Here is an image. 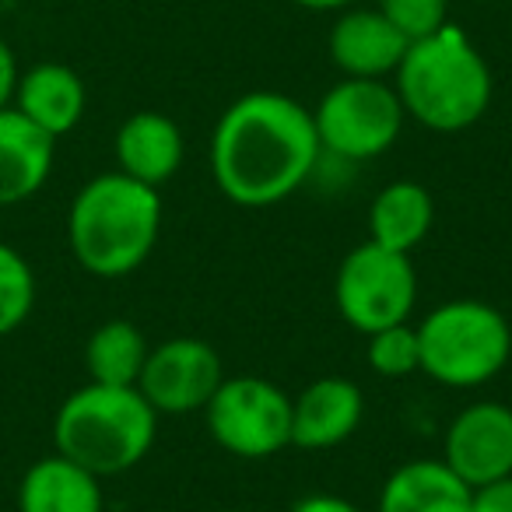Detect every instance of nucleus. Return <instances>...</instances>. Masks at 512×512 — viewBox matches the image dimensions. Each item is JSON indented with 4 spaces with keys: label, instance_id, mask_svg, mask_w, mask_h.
Masks as SVG:
<instances>
[{
    "label": "nucleus",
    "instance_id": "393cba45",
    "mask_svg": "<svg viewBox=\"0 0 512 512\" xmlns=\"http://www.w3.org/2000/svg\"><path fill=\"white\" fill-rule=\"evenodd\" d=\"M292 512H358L348 498H337V495H309L295 505Z\"/></svg>",
    "mask_w": 512,
    "mask_h": 512
},
{
    "label": "nucleus",
    "instance_id": "f8f14e48",
    "mask_svg": "<svg viewBox=\"0 0 512 512\" xmlns=\"http://www.w3.org/2000/svg\"><path fill=\"white\" fill-rule=\"evenodd\" d=\"M407 46V36L383 11H348L330 32L334 64L348 78H383L397 71Z\"/></svg>",
    "mask_w": 512,
    "mask_h": 512
},
{
    "label": "nucleus",
    "instance_id": "423d86ee",
    "mask_svg": "<svg viewBox=\"0 0 512 512\" xmlns=\"http://www.w3.org/2000/svg\"><path fill=\"white\" fill-rule=\"evenodd\" d=\"M313 123L320 148L348 162H365L383 155L400 137L404 102L379 78H348L323 95Z\"/></svg>",
    "mask_w": 512,
    "mask_h": 512
},
{
    "label": "nucleus",
    "instance_id": "4be33fe9",
    "mask_svg": "<svg viewBox=\"0 0 512 512\" xmlns=\"http://www.w3.org/2000/svg\"><path fill=\"white\" fill-rule=\"evenodd\" d=\"M379 11L404 32L407 43H414L446 25L449 0H379Z\"/></svg>",
    "mask_w": 512,
    "mask_h": 512
},
{
    "label": "nucleus",
    "instance_id": "4468645a",
    "mask_svg": "<svg viewBox=\"0 0 512 512\" xmlns=\"http://www.w3.org/2000/svg\"><path fill=\"white\" fill-rule=\"evenodd\" d=\"M11 106L50 137H64L78 127L85 113V85L64 64H36L18 74Z\"/></svg>",
    "mask_w": 512,
    "mask_h": 512
},
{
    "label": "nucleus",
    "instance_id": "a211bd4d",
    "mask_svg": "<svg viewBox=\"0 0 512 512\" xmlns=\"http://www.w3.org/2000/svg\"><path fill=\"white\" fill-rule=\"evenodd\" d=\"M432 218H435L432 193L421 183L400 179V183L386 186L376 197V204H372V214H369L372 242L393 249V253H411L428 235Z\"/></svg>",
    "mask_w": 512,
    "mask_h": 512
},
{
    "label": "nucleus",
    "instance_id": "412c9836",
    "mask_svg": "<svg viewBox=\"0 0 512 512\" xmlns=\"http://www.w3.org/2000/svg\"><path fill=\"white\" fill-rule=\"evenodd\" d=\"M369 365L386 379L411 376L421 369V348H418V330H411L407 323L386 327L369 334Z\"/></svg>",
    "mask_w": 512,
    "mask_h": 512
},
{
    "label": "nucleus",
    "instance_id": "a878e982",
    "mask_svg": "<svg viewBox=\"0 0 512 512\" xmlns=\"http://www.w3.org/2000/svg\"><path fill=\"white\" fill-rule=\"evenodd\" d=\"M295 4H302V8H309V11H337V8L355 4V0H295Z\"/></svg>",
    "mask_w": 512,
    "mask_h": 512
},
{
    "label": "nucleus",
    "instance_id": "20e7f679",
    "mask_svg": "<svg viewBox=\"0 0 512 512\" xmlns=\"http://www.w3.org/2000/svg\"><path fill=\"white\" fill-rule=\"evenodd\" d=\"M158 432V411L137 386L88 383L60 404L53 418L57 453L95 477L123 474L148 456Z\"/></svg>",
    "mask_w": 512,
    "mask_h": 512
},
{
    "label": "nucleus",
    "instance_id": "9b49d317",
    "mask_svg": "<svg viewBox=\"0 0 512 512\" xmlns=\"http://www.w3.org/2000/svg\"><path fill=\"white\" fill-rule=\"evenodd\" d=\"M53 144L57 137L15 106L0 109V207H15L43 190L53 172Z\"/></svg>",
    "mask_w": 512,
    "mask_h": 512
},
{
    "label": "nucleus",
    "instance_id": "9d476101",
    "mask_svg": "<svg viewBox=\"0 0 512 512\" xmlns=\"http://www.w3.org/2000/svg\"><path fill=\"white\" fill-rule=\"evenodd\" d=\"M446 463L470 484L512 474V411L505 404H474L449 425Z\"/></svg>",
    "mask_w": 512,
    "mask_h": 512
},
{
    "label": "nucleus",
    "instance_id": "6ab92c4d",
    "mask_svg": "<svg viewBox=\"0 0 512 512\" xmlns=\"http://www.w3.org/2000/svg\"><path fill=\"white\" fill-rule=\"evenodd\" d=\"M148 341L127 320H109L88 337L85 365L92 383L106 386H137L141 369L148 362Z\"/></svg>",
    "mask_w": 512,
    "mask_h": 512
},
{
    "label": "nucleus",
    "instance_id": "f257e3e1",
    "mask_svg": "<svg viewBox=\"0 0 512 512\" xmlns=\"http://www.w3.org/2000/svg\"><path fill=\"white\" fill-rule=\"evenodd\" d=\"M320 162L313 113L278 92L242 95L218 120L211 169L221 193L242 207L285 200Z\"/></svg>",
    "mask_w": 512,
    "mask_h": 512
},
{
    "label": "nucleus",
    "instance_id": "aec40b11",
    "mask_svg": "<svg viewBox=\"0 0 512 512\" xmlns=\"http://www.w3.org/2000/svg\"><path fill=\"white\" fill-rule=\"evenodd\" d=\"M36 306V274L15 246L0 242V337L15 334Z\"/></svg>",
    "mask_w": 512,
    "mask_h": 512
},
{
    "label": "nucleus",
    "instance_id": "7ed1b4c3",
    "mask_svg": "<svg viewBox=\"0 0 512 512\" xmlns=\"http://www.w3.org/2000/svg\"><path fill=\"white\" fill-rule=\"evenodd\" d=\"M397 95L404 113L428 130H467L491 102V71L467 36L453 25L407 46L397 67Z\"/></svg>",
    "mask_w": 512,
    "mask_h": 512
},
{
    "label": "nucleus",
    "instance_id": "ddd939ff",
    "mask_svg": "<svg viewBox=\"0 0 512 512\" xmlns=\"http://www.w3.org/2000/svg\"><path fill=\"white\" fill-rule=\"evenodd\" d=\"M362 390L348 379H320L292 404V442L302 449L341 446L362 421Z\"/></svg>",
    "mask_w": 512,
    "mask_h": 512
},
{
    "label": "nucleus",
    "instance_id": "2eb2a0df",
    "mask_svg": "<svg viewBox=\"0 0 512 512\" xmlns=\"http://www.w3.org/2000/svg\"><path fill=\"white\" fill-rule=\"evenodd\" d=\"M470 491L446 460H414L383 484L379 512H470Z\"/></svg>",
    "mask_w": 512,
    "mask_h": 512
},
{
    "label": "nucleus",
    "instance_id": "39448f33",
    "mask_svg": "<svg viewBox=\"0 0 512 512\" xmlns=\"http://www.w3.org/2000/svg\"><path fill=\"white\" fill-rule=\"evenodd\" d=\"M421 372L435 383L470 390L505 369L512 330L498 309L484 302H446L418 327Z\"/></svg>",
    "mask_w": 512,
    "mask_h": 512
},
{
    "label": "nucleus",
    "instance_id": "f03ea898",
    "mask_svg": "<svg viewBox=\"0 0 512 512\" xmlns=\"http://www.w3.org/2000/svg\"><path fill=\"white\" fill-rule=\"evenodd\" d=\"M162 228V200L127 172H102L78 190L67 214L71 253L95 278H123L151 256Z\"/></svg>",
    "mask_w": 512,
    "mask_h": 512
},
{
    "label": "nucleus",
    "instance_id": "5701e85b",
    "mask_svg": "<svg viewBox=\"0 0 512 512\" xmlns=\"http://www.w3.org/2000/svg\"><path fill=\"white\" fill-rule=\"evenodd\" d=\"M470 512H512V474L470 491Z\"/></svg>",
    "mask_w": 512,
    "mask_h": 512
},
{
    "label": "nucleus",
    "instance_id": "dca6fc26",
    "mask_svg": "<svg viewBox=\"0 0 512 512\" xmlns=\"http://www.w3.org/2000/svg\"><path fill=\"white\" fill-rule=\"evenodd\" d=\"M120 172L148 186H162L183 162V134L162 113H134L116 134Z\"/></svg>",
    "mask_w": 512,
    "mask_h": 512
},
{
    "label": "nucleus",
    "instance_id": "b1692460",
    "mask_svg": "<svg viewBox=\"0 0 512 512\" xmlns=\"http://www.w3.org/2000/svg\"><path fill=\"white\" fill-rule=\"evenodd\" d=\"M15 85H18V60H15V53H11V46L0 39V109L11 106Z\"/></svg>",
    "mask_w": 512,
    "mask_h": 512
},
{
    "label": "nucleus",
    "instance_id": "1a4fd4ad",
    "mask_svg": "<svg viewBox=\"0 0 512 512\" xmlns=\"http://www.w3.org/2000/svg\"><path fill=\"white\" fill-rule=\"evenodd\" d=\"M221 379V358L211 344L197 337H176L148 351L137 390L158 414H190L207 407Z\"/></svg>",
    "mask_w": 512,
    "mask_h": 512
},
{
    "label": "nucleus",
    "instance_id": "6e6552de",
    "mask_svg": "<svg viewBox=\"0 0 512 512\" xmlns=\"http://www.w3.org/2000/svg\"><path fill=\"white\" fill-rule=\"evenodd\" d=\"M207 428L235 456H274L292 442V400L260 376L221 379L207 400Z\"/></svg>",
    "mask_w": 512,
    "mask_h": 512
},
{
    "label": "nucleus",
    "instance_id": "0eeeda50",
    "mask_svg": "<svg viewBox=\"0 0 512 512\" xmlns=\"http://www.w3.org/2000/svg\"><path fill=\"white\" fill-rule=\"evenodd\" d=\"M334 295L337 309L351 327L362 334H376L411 316L414 299H418V278H414L407 253L365 242L344 256Z\"/></svg>",
    "mask_w": 512,
    "mask_h": 512
},
{
    "label": "nucleus",
    "instance_id": "f3484780",
    "mask_svg": "<svg viewBox=\"0 0 512 512\" xmlns=\"http://www.w3.org/2000/svg\"><path fill=\"white\" fill-rule=\"evenodd\" d=\"M18 512H102L99 477L60 453L43 456L18 484Z\"/></svg>",
    "mask_w": 512,
    "mask_h": 512
}]
</instances>
